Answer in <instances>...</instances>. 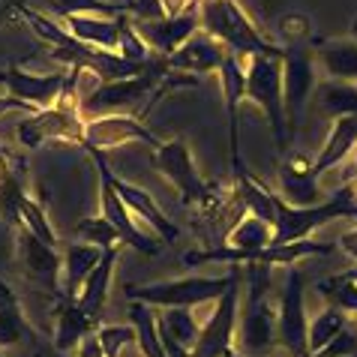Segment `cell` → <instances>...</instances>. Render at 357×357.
<instances>
[{"instance_id":"obj_1","label":"cell","mask_w":357,"mask_h":357,"mask_svg":"<svg viewBox=\"0 0 357 357\" xmlns=\"http://www.w3.org/2000/svg\"><path fill=\"white\" fill-rule=\"evenodd\" d=\"M198 18H202V31L211 33L216 43L225 45L228 54L250 61V57H282L285 48L271 43L261 31L250 22L243 6L237 0H204L198 6Z\"/></svg>"},{"instance_id":"obj_2","label":"cell","mask_w":357,"mask_h":357,"mask_svg":"<svg viewBox=\"0 0 357 357\" xmlns=\"http://www.w3.org/2000/svg\"><path fill=\"white\" fill-rule=\"evenodd\" d=\"M237 280H241V267H231L222 276H181L168 282L126 285V297L160 310H195L204 303H216Z\"/></svg>"},{"instance_id":"obj_3","label":"cell","mask_w":357,"mask_h":357,"mask_svg":"<svg viewBox=\"0 0 357 357\" xmlns=\"http://www.w3.org/2000/svg\"><path fill=\"white\" fill-rule=\"evenodd\" d=\"M84 114L82 105H78V96L61 93L57 105L43 108L36 114H27L22 123H18V142L27 151H36L45 142H66V144H82L84 147Z\"/></svg>"},{"instance_id":"obj_4","label":"cell","mask_w":357,"mask_h":357,"mask_svg":"<svg viewBox=\"0 0 357 357\" xmlns=\"http://www.w3.org/2000/svg\"><path fill=\"white\" fill-rule=\"evenodd\" d=\"M246 99L264 112L273 130L276 151L285 153L291 144L285 130V96H282V57H250L246 61Z\"/></svg>"},{"instance_id":"obj_5","label":"cell","mask_w":357,"mask_h":357,"mask_svg":"<svg viewBox=\"0 0 357 357\" xmlns=\"http://www.w3.org/2000/svg\"><path fill=\"white\" fill-rule=\"evenodd\" d=\"M333 252V243H321V241H294V243H271L264 250H255V252H237L231 246H220V250H192V252H183V264L186 267H198L204 261H225L231 267H241V264H250V261H259L267 267H276V264H285V267H294L301 259H310V255H327Z\"/></svg>"},{"instance_id":"obj_6","label":"cell","mask_w":357,"mask_h":357,"mask_svg":"<svg viewBox=\"0 0 357 357\" xmlns=\"http://www.w3.org/2000/svg\"><path fill=\"white\" fill-rule=\"evenodd\" d=\"M282 96H285V130L294 142V132L303 121V112L315 93V54L310 45H282Z\"/></svg>"},{"instance_id":"obj_7","label":"cell","mask_w":357,"mask_h":357,"mask_svg":"<svg viewBox=\"0 0 357 357\" xmlns=\"http://www.w3.org/2000/svg\"><path fill=\"white\" fill-rule=\"evenodd\" d=\"M306 273L301 267H289L285 289L276 306V333L280 345L289 357H312L310 354V319H306Z\"/></svg>"},{"instance_id":"obj_8","label":"cell","mask_w":357,"mask_h":357,"mask_svg":"<svg viewBox=\"0 0 357 357\" xmlns=\"http://www.w3.org/2000/svg\"><path fill=\"white\" fill-rule=\"evenodd\" d=\"M168 69L160 73H147V75H135V78H121V82H96L93 91L82 93V114L87 117H99V114H130L135 105H142V99H151L156 91L160 78Z\"/></svg>"},{"instance_id":"obj_9","label":"cell","mask_w":357,"mask_h":357,"mask_svg":"<svg viewBox=\"0 0 357 357\" xmlns=\"http://www.w3.org/2000/svg\"><path fill=\"white\" fill-rule=\"evenodd\" d=\"M93 162H96V172H99V213L105 216L108 222H112L117 231H121V241L123 246H132L135 252L142 255H156L160 252V243L153 241V234L142 231V225H138V220L130 213V207H126V202L121 195H117L114 183H112V165H108L105 153L102 151H91Z\"/></svg>"},{"instance_id":"obj_10","label":"cell","mask_w":357,"mask_h":357,"mask_svg":"<svg viewBox=\"0 0 357 357\" xmlns=\"http://www.w3.org/2000/svg\"><path fill=\"white\" fill-rule=\"evenodd\" d=\"M153 168L177 190L181 204L211 207L213 192H211V186H207L204 177L198 174V168L192 162V153H190V147H186L183 138H172V142H162V147H156L153 151Z\"/></svg>"},{"instance_id":"obj_11","label":"cell","mask_w":357,"mask_h":357,"mask_svg":"<svg viewBox=\"0 0 357 357\" xmlns=\"http://www.w3.org/2000/svg\"><path fill=\"white\" fill-rule=\"evenodd\" d=\"M15 255H18V267H22V273L27 280L43 285L45 291H52L54 301L63 297V291H61L63 259H61V250H57V246H48L45 241H39L31 228L22 225L15 234Z\"/></svg>"},{"instance_id":"obj_12","label":"cell","mask_w":357,"mask_h":357,"mask_svg":"<svg viewBox=\"0 0 357 357\" xmlns=\"http://www.w3.org/2000/svg\"><path fill=\"white\" fill-rule=\"evenodd\" d=\"M142 142L151 151L162 147V142L144 126V121H138L135 114H99L87 117L84 123V147L87 151H112V147Z\"/></svg>"},{"instance_id":"obj_13","label":"cell","mask_w":357,"mask_h":357,"mask_svg":"<svg viewBox=\"0 0 357 357\" xmlns=\"http://www.w3.org/2000/svg\"><path fill=\"white\" fill-rule=\"evenodd\" d=\"M237 289H241V280L213 303V315L202 324L192 357H225V354L237 351L234 340H237V310H241Z\"/></svg>"},{"instance_id":"obj_14","label":"cell","mask_w":357,"mask_h":357,"mask_svg":"<svg viewBox=\"0 0 357 357\" xmlns=\"http://www.w3.org/2000/svg\"><path fill=\"white\" fill-rule=\"evenodd\" d=\"M273 345H280L276 310L271 306L267 297H261V301H246V310L241 315V327H237L234 349L246 357H255V354H267Z\"/></svg>"},{"instance_id":"obj_15","label":"cell","mask_w":357,"mask_h":357,"mask_svg":"<svg viewBox=\"0 0 357 357\" xmlns=\"http://www.w3.org/2000/svg\"><path fill=\"white\" fill-rule=\"evenodd\" d=\"M198 6H202V3H198ZM198 6L190 9V13H183V15H174V18H151V22H135V18H132V27H135V33L144 39V45L151 48V54L172 57L177 48H181L186 39H190L198 27H202Z\"/></svg>"},{"instance_id":"obj_16","label":"cell","mask_w":357,"mask_h":357,"mask_svg":"<svg viewBox=\"0 0 357 357\" xmlns=\"http://www.w3.org/2000/svg\"><path fill=\"white\" fill-rule=\"evenodd\" d=\"M0 82L6 87V96H15L22 102L33 105L36 112L57 105V99L63 93L66 73H48V75H33L22 66H9L0 73Z\"/></svg>"},{"instance_id":"obj_17","label":"cell","mask_w":357,"mask_h":357,"mask_svg":"<svg viewBox=\"0 0 357 357\" xmlns=\"http://www.w3.org/2000/svg\"><path fill=\"white\" fill-rule=\"evenodd\" d=\"M63 27L73 33L78 43L102 48V52H121V43L132 24V15H117V18H102V15H66L61 18Z\"/></svg>"},{"instance_id":"obj_18","label":"cell","mask_w":357,"mask_h":357,"mask_svg":"<svg viewBox=\"0 0 357 357\" xmlns=\"http://www.w3.org/2000/svg\"><path fill=\"white\" fill-rule=\"evenodd\" d=\"M225 45L216 43L211 33H204L202 27L186 39V43L177 48L172 57H165L168 69H174V73H186V75H204V73H220V66L225 61Z\"/></svg>"},{"instance_id":"obj_19","label":"cell","mask_w":357,"mask_h":357,"mask_svg":"<svg viewBox=\"0 0 357 357\" xmlns=\"http://www.w3.org/2000/svg\"><path fill=\"white\" fill-rule=\"evenodd\" d=\"M112 183H114L117 195L126 202V207H130V213L135 216V220L151 225L153 237H160V241H165V243H174L177 237H181V228L160 211V204L153 202V195L147 190H142V186H135V183H126L123 177H117V174H112Z\"/></svg>"},{"instance_id":"obj_20","label":"cell","mask_w":357,"mask_h":357,"mask_svg":"<svg viewBox=\"0 0 357 357\" xmlns=\"http://www.w3.org/2000/svg\"><path fill=\"white\" fill-rule=\"evenodd\" d=\"M220 82L225 96V121H228V156H231V172L241 165V147H237V105L246 99V61L234 54H225L220 66Z\"/></svg>"},{"instance_id":"obj_21","label":"cell","mask_w":357,"mask_h":357,"mask_svg":"<svg viewBox=\"0 0 357 357\" xmlns=\"http://www.w3.org/2000/svg\"><path fill=\"white\" fill-rule=\"evenodd\" d=\"M310 168L312 162L306 156L294 153L282 162V172H280V183H282V192L280 198L289 202L294 207H312V204H321V192H319V181L310 177Z\"/></svg>"},{"instance_id":"obj_22","label":"cell","mask_w":357,"mask_h":357,"mask_svg":"<svg viewBox=\"0 0 357 357\" xmlns=\"http://www.w3.org/2000/svg\"><path fill=\"white\" fill-rule=\"evenodd\" d=\"M354 147H357V117H340V121H333L331 132H327V142L321 144L319 156L312 160L310 177L312 181H321V177L331 172V168L340 165Z\"/></svg>"},{"instance_id":"obj_23","label":"cell","mask_w":357,"mask_h":357,"mask_svg":"<svg viewBox=\"0 0 357 357\" xmlns=\"http://www.w3.org/2000/svg\"><path fill=\"white\" fill-rule=\"evenodd\" d=\"M117 252H121V246H112V250L102 252V261L96 264V271L87 276V282L82 285V291H78V297H75L78 306H82V312H84L96 327H99V321H102V312H105L108 285H112V276H114Z\"/></svg>"},{"instance_id":"obj_24","label":"cell","mask_w":357,"mask_h":357,"mask_svg":"<svg viewBox=\"0 0 357 357\" xmlns=\"http://www.w3.org/2000/svg\"><path fill=\"white\" fill-rule=\"evenodd\" d=\"M102 252L99 246H91V243H69L66 250L61 252L63 259V267H61V291L63 297H78L82 291V285L87 282V276L96 271V264L102 261Z\"/></svg>"},{"instance_id":"obj_25","label":"cell","mask_w":357,"mask_h":357,"mask_svg":"<svg viewBox=\"0 0 357 357\" xmlns=\"http://www.w3.org/2000/svg\"><path fill=\"white\" fill-rule=\"evenodd\" d=\"M99 327L87 319L75 297H57L54 306V345L57 351H73L82 345L87 333H96Z\"/></svg>"},{"instance_id":"obj_26","label":"cell","mask_w":357,"mask_h":357,"mask_svg":"<svg viewBox=\"0 0 357 357\" xmlns=\"http://www.w3.org/2000/svg\"><path fill=\"white\" fill-rule=\"evenodd\" d=\"M315 63H319L327 78L357 84V39H327L312 48Z\"/></svg>"},{"instance_id":"obj_27","label":"cell","mask_w":357,"mask_h":357,"mask_svg":"<svg viewBox=\"0 0 357 357\" xmlns=\"http://www.w3.org/2000/svg\"><path fill=\"white\" fill-rule=\"evenodd\" d=\"M312 105L319 114L333 117V121H340V117H357V84L324 78V82L315 84Z\"/></svg>"},{"instance_id":"obj_28","label":"cell","mask_w":357,"mask_h":357,"mask_svg":"<svg viewBox=\"0 0 357 357\" xmlns=\"http://www.w3.org/2000/svg\"><path fill=\"white\" fill-rule=\"evenodd\" d=\"M130 324L135 327V345L142 357H168L160 340V327H156L153 306L130 301Z\"/></svg>"},{"instance_id":"obj_29","label":"cell","mask_w":357,"mask_h":357,"mask_svg":"<svg viewBox=\"0 0 357 357\" xmlns=\"http://www.w3.org/2000/svg\"><path fill=\"white\" fill-rule=\"evenodd\" d=\"M273 234H276V225L264 222V220H259V216H252V213H246L243 220L228 231V246L237 250V252H255V250L271 246Z\"/></svg>"},{"instance_id":"obj_30","label":"cell","mask_w":357,"mask_h":357,"mask_svg":"<svg viewBox=\"0 0 357 357\" xmlns=\"http://www.w3.org/2000/svg\"><path fill=\"white\" fill-rule=\"evenodd\" d=\"M24 333H27V321L22 315V306H18V297L0 280V349L18 345L24 340Z\"/></svg>"},{"instance_id":"obj_31","label":"cell","mask_w":357,"mask_h":357,"mask_svg":"<svg viewBox=\"0 0 357 357\" xmlns=\"http://www.w3.org/2000/svg\"><path fill=\"white\" fill-rule=\"evenodd\" d=\"M349 324V312L340 310V306L331 303L327 310H321L310 324V354H319L324 345H331Z\"/></svg>"},{"instance_id":"obj_32","label":"cell","mask_w":357,"mask_h":357,"mask_svg":"<svg viewBox=\"0 0 357 357\" xmlns=\"http://www.w3.org/2000/svg\"><path fill=\"white\" fill-rule=\"evenodd\" d=\"M156 327H160V333L172 336L186 349H195L198 333H202V324L195 321L192 310H162V315H156Z\"/></svg>"},{"instance_id":"obj_33","label":"cell","mask_w":357,"mask_h":357,"mask_svg":"<svg viewBox=\"0 0 357 357\" xmlns=\"http://www.w3.org/2000/svg\"><path fill=\"white\" fill-rule=\"evenodd\" d=\"M75 237L82 243H91V246H99V250H112V246H123L121 241V231L105 220L102 213L99 216H84V220H78L75 225Z\"/></svg>"},{"instance_id":"obj_34","label":"cell","mask_w":357,"mask_h":357,"mask_svg":"<svg viewBox=\"0 0 357 357\" xmlns=\"http://www.w3.org/2000/svg\"><path fill=\"white\" fill-rule=\"evenodd\" d=\"M22 225L31 228L39 241H45L48 246H61V241H57V231L52 228V222H48L43 204H39L36 198H31V195H27L24 204H22Z\"/></svg>"},{"instance_id":"obj_35","label":"cell","mask_w":357,"mask_h":357,"mask_svg":"<svg viewBox=\"0 0 357 357\" xmlns=\"http://www.w3.org/2000/svg\"><path fill=\"white\" fill-rule=\"evenodd\" d=\"M99 342H102L105 357H121L123 349L135 345V327L132 324H102L96 331Z\"/></svg>"},{"instance_id":"obj_36","label":"cell","mask_w":357,"mask_h":357,"mask_svg":"<svg viewBox=\"0 0 357 357\" xmlns=\"http://www.w3.org/2000/svg\"><path fill=\"white\" fill-rule=\"evenodd\" d=\"M280 31L285 36V45H303V39L310 36V22L301 15H289V18H282Z\"/></svg>"},{"instance_id":"obj_37","label":"cell","mask_w":357,"mask_h":357,"mask_svg":"<svg viewBox=\"0 0 357 357\" xmlns=\"http://www.w3.org/2000/svg\"><path fill=\"white\" fill-rule=\"evenodd\" d=\"M75 357H105L102 342H99V336H96V333H87L84 340H82V345L75 349Z\"/></svg>"},{"instance_id":"obj_38","label":"cell","mask_w":357,"mask_h":357,"mask_svg":"<svg viewBox=\"0 0 357 357\" xmlns=\"http://www.w3.org/2000/svg\"><path fill=\"white\" fill-rule=\"evenodd\" d=\"M160 3H162V15L174 18V15H183V13H190V9H195L198 0H160Z\"/></svg>"},{"instance_id":"obj_39","label":"cell","mask_w":357,"mask_h":357,"mask_svg":"<svg viewBox=\"0 0 357 357\" xmlns=\"http://www.w3.org/2000/svg\"><path fill=\"white\" fill-rule=\"evenodd\" d=\"M9 112H22V114H36V108L33 105H27L22 102V99H15V96H0V117L9 114Z\"/></svg>"},{"instance_id":"obj_40","label":"cell","mask_w":357,"mask_h":357,"mask_svg":"<svg viewBox=\"0 0 357 357\" xmlns=\"http://www.w3.org/2000/svg\"><path fill=\"white\" fill-rule=\"evenodd\" d=\"M340 246H342V252L349 255L351 261H357V228H351V231H345L340 237Z\"/></svg>"},{"instance_id":"obj_41","label":"cell","mask_w":357,"mask_h":357,"mask_svg":"<svg viewBox=\"0 0 357 357\" xmlns=\"http://www.w3.org/2000/svg\"><path fill=\"white\" fill-rule=\"evenodd\" d=\"M342 273H345V280H351L357 285V267H351V271H342Z\"/></svg>"},{"instance_id":"obj_42","label":"cell","mask_w":357,"mask_h":357,"mask_svg":"<svg viewBox=\"0 0 357 357\" xmlns=\"http://www.w3.org/2000/svg\"><path fill=\"white\" fill-rule=\"evenodd\" d=\"M345 186H349V190H351V192L357 195V172H354V177H351V181H349V183H345Z\"/></svg>"},{"instance_id":"obj_43","label":"cell","mask_w":357,"mask_h":357,"mask_svg":"<svg viewBox=\"0 0 357 357\" xmlns=\"http://www.w3.org/2000/svg\"><path fill=\"white\" fill-rule=\"evenodd\" d=\"M225 357H246V354H241V351H231V354H225Z\"/></svg>"},{"instance_id":"obj_44","label":"cell","mask_w":357,"mask_h":357,"mask_svg":"<svg viewBox=\"0 0 357 357\" xmlns=\"http://www.w3.org/2000/svg\"><path fill=\"white\" fill-rule=\"evenodd\" d=\"M354 39H357V22H354Z\"/></svg>"},{"instance_id":"obj_45","label":"cell","mask_w":357,"mask_h":357,"mask_svg":"<svg viewBox=\"0 0 357 357\" xmlns=\"http://www.w3.org/2000/svg\"><path fill=\"white\" fill-rule=\"evenodd\" d=\"M198 3H204V0H198Z\"/></svg>"},{"instance_id":"obj_46","label":"cell","mask_w":357,"mask_h":357,"mask_svg":"<svg viewBox=\"0 0 357 357\" xmlns=\"http://www.w3.org/2000/svg\"><path fill=\"white\" fill-rule=\"evenodd\" d=\"M0 357H3V354H0Z\"/></svg>"}]
</instances>
